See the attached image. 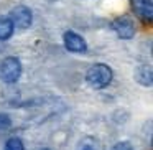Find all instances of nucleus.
<instances>
[{"instance_id": "obj_1", "label": "nucleus", "mask_w": 153, "mask_h": 150, "mask_svg": "<svg viewBox=\"0 0 153 150\" xmlns=\"http://www.w3.org/2000/svg\"><path fill=\"white\" fill-rule=\"evenodd\" d=\"M114 79V71L105 63H96L86 71V83L92 89H105Z\"/></svg>"}, {"instance_id": "obj_2", "label": "nucleus", "mask_w": 153, "mask_h": 150, "mask_svg": "<svg viewBox=\"0 0 153 150\" xmlns=\"http://www.w3.org/2000/svg\"><path fill=\"white\" fill-rule=\"evenodd\" d=\"M22 61L17 56H7L0 63V79L5 84H15L22 78Z\"/></svg>"}, {"instance_id": "obj_3", "label": "nucleus", "mask_w": 153, "mask_h": 150, "mask_svg": "<svg viewBox=\"0 0 153 150\" xmlns=\"http://www.w3.org/2000/svg\"><path fill=\"white\" fill-rule=\"evenodd\" d=\"M112 30L115 31V35L120 38V40H132L137 33V27L135 22L128 17V15H120L115 20L110 23Z\"/></svg>"}, {"instance_id": "obj_4", "label": "nucleus", "mask_w": 153, "mask_h": 150, "mask_svg": "<svg viewBox=\"0 0 153 150\" xmlns=\"http://www.w3.org/2000/svg\"><path fill=\"white\" fill-rule=\"evenodd\" d=\"M8 18L12 20L15 28H20V30H27L31 27L33 23V12L30 7L27 5H17V7L12 8Z\"/></svg>"}, {"instance_id": "obj_5", "label": "nucleus", "mask_w": 153, "mask_h": 150, "mask_svg": "<svg viewBox=\"0 0 153 150\" xmlns=\"http://www.w3.org/2000/svg\"><path fill=\"white\" fill-rule=\"evenodd\" d=\"M63 45L68 51L71 53H77V54H82L87 53V43L79 33L73 30H68L63 33Z\"/></svg>"}, {"instance_id": "obj_6", "label": "nucleus", "mask_w": 153, "mask_h": 150, "mask_svg": "<svg viewBox=\"0 0 153 150\" xmlns=\"http://www.w3.org/2000/svg\"><path fill=\"white\" fill-rule=\"evenodd\" d=\"M130 7L143 23L150 25L153 22V0H130Z\"/></svg>"}, {"instance_id": "obj_7", "label": "nucleus", "mask_w": 153, "mask_h": 150, "mask_svg": "<svg viewBox=\"0 0 153 150\" xmlns=\"http://www.w3.org/2000/svg\"><path fill=\"white\" fill-rule=\"evenodd\" d=\"M135 81L140 86L152 87L153 84V69L150 64H140L135 69Z\"/></svg>"}, {"instance_id": "obj_8", "label": "nucleus", "mask_w": 153, "mask_h": 150, "mask_svg": "<svg viewBox=\"0 0 153 150\" xmlns=\"http://www.w3.org/2000/svg\"><path fill=\"white\" fill-rule=\"evenodd\" d=\"M15 31V27L8 15H0V41H7L12 38Z\"/></svg>"}, {"instance_id": "obj_9", "label": "nucleus", "mask_w": 153, "mask_h": 150, "mask_svg": "<svg viewBox=\"0 0 153 150\" xmlns=\"http://www.w3.org/2000/svg\"><path fill=\"white\" fill-rule=\"evenodd\" d=\"M77 150H104V147L96 137H86L79 142Z\"/></svg>"}, {"instance_id": "obj_10", "label": "nucleus", "mask_w": 153, "mask_h": 150, "mask_svg": "<svg viewBox=\"0 0 153 150\" xmlns=\"http://www.w3.org/2000/svg\"><path fill=\"white\" fill-rule=\"evenodd\" d=\"M4 150H25V143L20 137H10L4 143Z\"/></svg>"}, {"instance_id": "obj_11", "label": "nucleus", "mask_w": 153, "mask_h": 150, "mask_svg": "<svg viewBox=\"0 0 153 150\" xmlns=\"http://www.w3.org/2000/svg\"><path fill=\"white\" fill-rule=\"evenodd\" d=\"M12 127V117L5 112H0V130L10 129Z\"/></svg>"}, {"instance_id": "obj_12", "label": "nucleus", "mask_w": 153, "mask_h": 150, "mask_svg": "<svg viewBox=\"0 0 153 150\" xmlns=\"http://www.w3.org/2000/svg\"><path fill=\"white\" fill-rule=\"evenodd\" d=\"M110 150H133V147L130 142H125V140H123V142H117Z\"/></svg>"}, {"instance_id": "obj_13", "label": "nucleus", "mask_w": 153, "mask_h": 150, "mask_svg": "<svg viewBox=\"0 0 153 150\" xmlns=\"http://www.w3.org/2000/svg\"><path fill=\"white\" fill-rule=\"evenodd\" d=\"M38 150H51V149H48V147H41V149H38Z\"/></svg>"}]
</instances>
